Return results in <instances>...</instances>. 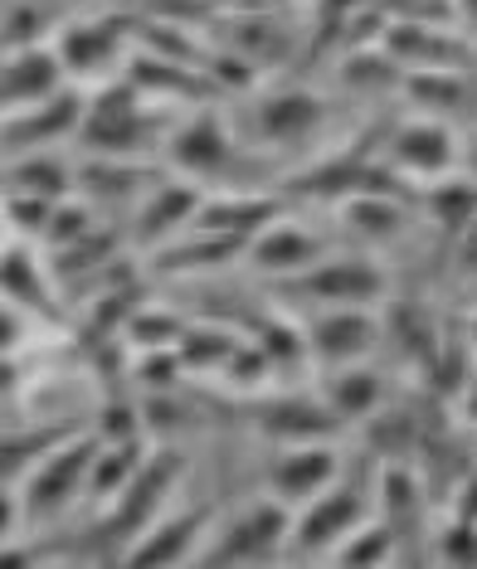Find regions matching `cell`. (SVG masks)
<instances>
[{
    "mask_svg": "<svg viewBox=\"0 0 477 569\" xmlns=\"http://www.w3.org/2000/svg\"><path fill=\"white\" fill-rule=\"evenodd\" d=\"M341 477V452L327 438H307V443H278L274 462H268L264 482L288 511H298L302 501H312L317 491H327Z\"/></svg>",
    "mask_w": 477,
    "mask_h": 569,
    "instance_id": "cell-10",
    "label": "cell"
},
{
    "mask_svg": "<svg viewBox=\"0 0 477 569\" xmlns=\"http://www.w3.org/2000/svg\"><path fill=\"white\" fill-rule=\"evenodd\" d=\"M166 161H171L176 176L196 180V186H249L244 180V147L229 137V127L215 118V112H200V118H186L176 122L161 141Z\"/></svg>",
    "mask_w": 477,
    "mask_h": 569,
    "instance_id": "cell-4",
    "label": "cell"
},
{
    "mask_svg": "<svg viewBox=\"0 0 477 569\" xmlns=\"http://www.w3.org/2000/svg\"><path fill=\"white\" fill-rule=\"evenodd\" d=\"M380 44L395 54L399 69H463L468 63V44L448 24L395 20V24H385Z\"/></svg>",
    "mask_w": 477,
    "mask_h": 569,
    "instance_id": "cell-20",
    "label": "cell"
},
{
    "mask_svg": "<svg viewBox=\"0 0 477 569\" xmlns=\"http://www.w3.org/2000/svg\"><path fill=\"white\" fill-rule=\"evenodd\" d=\"M327 560H337V565H390V560H399L395 530L385 526V516H366V521H356L351 530H346L341 546L331 550Z\"/></svg>",
    "mask_w": 477,
    "mask_h": 569,
    "instance_id": "cell-29",
    "label": "cell"
},
{
    "mask_svg": "<svg viewBox=\"0 0 477 569\" xmlns=\"http://www.w3.org/2000/svg\"><path fill=\"white\" fill-rule=\"evenodd\" d=\"M210 516H215L210 507L157 516L141 536L127 540V550L118 560L122 565H186V560H196V550L205 546V530H210Z\"/></svg>",
    "mask_w": 477,
    "mask_h": 569,
    "instance_id": "cell-17",
    "label": "cell"
},
{
    "mask_svg": "<svg viewBox=\"0 0 477 569\" xmlns=\"http://www.w3.org/2000/svg\"><path fill=\"white\" fill-rule=\"evenodd\" d=\"M98 438L73 429L69 438H59L54 448L20 477V516L30 526H49L59 516H69L88 497V468H93Z\"/></svg>",
    "mask_w": 477,
    "mask_h": 569,
    "instance_id": "cell-2",
    "label": "cell"
},
{
    "mask_svg": "<svg viewBox=\"0 0 477 569\" xmlns=\"http://www.w3.org/2000/svg\"><path fill=\"white\" fill-rule=\"evenodd\" d=\"M20 526H24V516H20V497L10 491V482H0V546H10Z\"/></svg>",
    "mask_w": 477,
    "mask_h": 569,
    "instance_id": "cell-37",
    "label": "cell"
},
{
    "mask_svg": "<svg viewBox=\"0 0 477 569\" xmlns=\"http://www.w3.org/2000/svg\"><path fill=\"white\" fill-rule=\"evenodd\" d=\"M200 196L205 186H196V180L186 176H171L161 180V186H147V196H141V210L132 219V239L137 243H161L176 239L180 229H190V219H196L200 210Z\"/></svg>",
    "mask_w": 477,
    "mask_h": 569,
    "instance_id": "cell-19",
    "label": "cell"
},
{
    "mask_svg": "<svg viewBox=\"0 0 477 569\" xmlns=\"http://www.w3.org/2000/svg\"><path fill=\"white\" fill-rule=\"evenodd\" d=\"M321 405L337 413L341 423L370 419V413L385 405V375L370 370L366 360H351V366H327V380H321Z\"/></svg>",
    "mask_w": 477,
    "mask_h": 569,
    "instance_id": "cell-23",
    "label": "cell"
},
{
    "mask_svg": "<svg viewBox=\"0 0 477 569\" xmlns=\"http://www.w3.org/2000/svg\"><path fill=\"white\" fill-rule=\"evenodd\" d=\"M137 24L127 16H93V20H69L54 34V54L73 83H108L127 63Z\"/></svg>",
    "mask_w": 477,
    "mask_h": 569,
    "instance_id": "cell-7",
    "label": "cell"
},
{
    "mask_svg": "<svg viewBox=\"0 0 477 569\" xmlns=\"http://www.w3.org/2000/svg\"><path fill=\"white\" fill-rule=\"evenodd\" d=\"M254 346L264 351V360H268V370H274V375L307 366V336H302L298 321L268 317V321H264V331H259V341H254Z\"/></svg>",
    "mask_w": 477,
    "mask_h": 569,
    "instance_id": "cell-32",
    "label": "cell"
},
{
    "mask_svg": "<svg viewBox=\"0 0 477 569\" xmlns=\"http://www.w3.org/2000/svg\"><path fill=\"white\" fill-rule=\"evenodd\" d=\"M341 419L321 405V395H274L259 405V433L274 443H307V438H331Z\"/></svg>",
    "mask_w": 477,
    "mask_h": 569,
    "instance_id": "cell-21",
    "label": "cell"
},
{
    "mask_svg": "<svg viewBox=\"0 0 477 569\" xmlns=\"http://www.w3.org/2000/svg\"><path fill=\"white\" fill-rule=\"evenodd\" d=\"M454 263H458V273H463V278H473V282H477V214L454 234Z\"/></svg>",
    "mask_w": 477,
    "mask_h": 569,
    "instance_id": "cell-36",
    "label": "cell"
},
{
    "mask_svg": "<svg viewBox=\"0 0 477 569\" xmlns=\"http://www.w3.org/2000/svg\"><path fill=\"white\" fill-rule=\"evenodd\" d=\"M448 6H454V20L468 24V30L477 34V0H448Z\"/></svg>",
    "mask_w": 477,
    "mask_h": 569,
    "instance_id": "cell-39",
    "label": "cell"
},
{
    "mask_svg": "<svg viewBox=\"0 0 477 569\" xmlns=\"http://www.w3.org/2000/svg\"><path fill=\"white\" fill-rule=\"evenodd\" d=\"M288 526H292V511L282 501L264 497L254 507H244L229 526L205 530V546L196 550V560L200 565H268L288 546Z\"/></svg>",
    "mask_w": 477,
    "mask_h": 569,
    "instance_id": "cell-5",
    "label": "cell"
},
{
    "mask_svg": "<svg viewBox=\"0 0 477 569\" xmlns=\"http://www.w3.org/2000/svg\"><path fill=\"white\" fill-rule=\"evenodd\" d=\"M321 122H327V102H321V93H312V88H268L249 108L254 141L278 147V151L302 147Z\"/></svg>",
    "mask_w": 477,
    "mask_h": 569,
    "instance_id": "cell-12",
    "label": "cell"
},
{
    "mask_svg": "<svg viewBox=\"0 0 477 569\" xmlns=\"http://www.w3.org/2000/svg\"><path fill=\"white\" fill-rule=\"evenodd\" d=\"M458 166H468V176L477 180V137L468 141V147H463V161H458Z\"/></svg>",
    "mask_w": 477,
    "mask_h": 569,
    "instance_id": "cell-40",
    "label": "cell"
},
{
    "mask_svg": "<svg viewBox=\"0 0 477 569\" xmlns=\"http://www.w3.org/2000/svg\"><path fill=\"white\" fill-rule=\"evenodd\" d=\"M434 555L444 565H477V521L448 516L444 530L434 536Z\"/></svg>",
    "mask_w": 477,
    "mask_h": 569,
    "instance_id": "cell-34",
    "label": "cell"
},
{
    "mask_svg": "<svg viewBox=\"0 0 477 569\" xmlns=\"http://www.w3.org/2000/svg\"><path fill=\"white\" fill-rule=\"evenodd\" d=\"M63 83H69V73H63L54 44L0 49V118H6V112H20V108H34V102H44V98H54Z\"/></svg>",
    "mask_w": 477,
    "mask_h": 569,
    "instance_id": "cell-14",
    "label": "cell"
},
{
    "mask_svg": "<svg viewBox=\"0 0 477 569\" xmlns=\"http://www.w3.org/2000/svg\"><path fill=\"white\" fill-rule=\"evenodd\" d=\"M405 69L395 63V54L385 49L380 40L376 44H356L341 54V83L346 88H370V93H385V88H399Z\"/></svg>",
    "mask_w": 477,
    "mask_h": 569,
    "instance_id": "cell-30",
    "label": "cell"
},
{
    "mask_svg": "<svg viewBox=\"0 0 477 569\" xmlns=\"http://www.w3.org/2000/svg\"><path fill=\"white\" fill-rule=\"evenodd\" d=\"M380 161L390 166L395 176L438 180V176H454L458 171L463 141H458V132L444 118H405L399 127H390Z\"/></svg>",
    "mask_w": 477,
    "mask_h": 569,
    "instance_id": "cell-9",
    "label": "cell"
},
{
    "mask_svg": "<svg viewBox=\"0 0 477 569\" xmlns=\"http://www.w3.org/2000/svg\"><path fill=\"white\" fill-rule=\"evenodd\" d=\"M307 336V360L317 366H351L376 351V307H321V312L302 327Z\"/></svg>",
    "mask_w": 477,
    "mask_h": 569,
    "instance_id": "cell-13",
    "label": "cell"
},
{
    "mask_svg": "<svg viewBox=\"0 0 477 569\" xmlns=\"http://www.w3.org/2000/svg\"><path fill=\"white\" fill-rule=\"evenodd\" d=\"M468 346H473V356H477V317L468 321Z\"/></svg>",
    "mask_w": 477,
    "mask_h": 569,
    "instance_id": "cell-42",
    "label": "cell"
},
{
    "mask_svg": "<svg viewBox=\"0 0 477 569\" xmlns=\"http://www.w3.org/2000/svg\"><path fill=\"white\" fill-rule=\"evenodd\" d=\"M73 423H49V429H20V433H0V482H16L44 458L59 438H69Z\"/></svg>",
    "mask_w": 477,
    "mask_h": 569,
    "instance_id": "cell-28",
    "label": "cell"
},
{
    "mask_svg": "<svg viewBox=\"0 0 477 569\" xmlns=\"http://www.w3.org/2000/svg\"><path fill=\"white\" fill-rule=\"evenodd\" d=\"M6 186L0 190H24V196H44V200H63L79 190V166H69L54 147L44 151H16L0 171Z\"/></svg>",
    "mask_w": 477,
    "mask_h": 569,
    "instance_id": "cell-24",
    "label": "cell"
},
{
    "mask_svg": "<svg viewBox=\"0 0 477 569\" xmlns=\"http://www.w3.org/2000/svg\"><path fill=\"white\" fill-rule=\"evenodd\" d=\"M147 462V438H122V443H98L93 452V468H88V497L102 511L118 491L132 482V472Z\"/></svg>",
    "mask_w": 477,
    "mask_h": 569,
    "instance_id": "cell-26",
    "label": "cell"
},
{
    "mask_svg": "<svg viewBox=\"0 0 477 569\" xmlns=\"http://www.w3.org/2000/svg\"><path fill=\"white\" fill-rule=\"evenodd\" d=\"M331 243L317 234V229H302V224H288V219H274L268 229H259L249 243H244V258L268 278V282H282V278H298L317 258H327Z\"/></svg>",
    "mask_w": 477,
    "mask_h": 569,
    "instance_id": "cell-15",
    "label": "cell"
},
{
    "mask_svg": "<svg viewBox=\"0 0 477 569\" xmlns=\"http://www.w3.org/2000/svg\"><path fill=\"white\" fill-rule=\"evenodd\" d=\"M171 122L157 118L147 108V93L132 79H118L102 93H93L83 102V122H79V141L93 157H112V161H137L147 157L151 147H161Z\"/></svg>",
    "mask_w": 477,
    "mask_h": 569,
    "instance_id": "cell-1",
    "label": "cell"
},
{
    "mask_svg": "<svg viewBox=\"0 0 477 569\" xmlns=\"http://www.w3.org/2000/svg\"><path fill=\"white\" fill-rule=\"evenodd\" d=\"M229 30H235V49H229V54H239L249 69H274V63L292 59V49H298V34L274 16V6L235 10Z\"/></svg>",
    "mask_w": 477,
    "mask_h": 569,
    "instance_id": "cell-22",
    "label": "cell"
},
{
    "mask_svg": "<svg viewBox=\"0 0 477 569\" xmlns=\"http://www.w3.org/2000/svg\"><path fill=\"white\" fill-rule=\"evenodd\" d=\"M341 219L351 224V234L366 243H390L405 234L409 224V196H390V190H360V196L341 200Z\"/></svg>",
    "mask_w": 477,
    "mask_h": 569,
    "instance_id": "cell-25",
    "label": "cell"
},
{
    "mask_svg": "<svg viewBox=\"0 0 477 569\" xmlns=\"http://www.w3.org/2000/svg\"><path fill=\"white\" fill-rule=\"evenodd\" d=\"M288 210V200L278 196H264V190H249V186H229V190H205L200 196V210L190 224L196 229H210V234H235L249 243L259 229H268L274 219H282Z\"/></svg>",
    "mask_w": 477,
    "mask_h": 569,
    "instance_id": "cell-16",
    "label": "cell"
},
{
    "mask_svg": "<svg viewBox=\"0 0 477 569\" xmlns=\"http://www.w3.org/2000/svg\"><path fill=\"white\" fill-rule=\"evenodd\" d=\"M200 6H205V10H229L235 0H200Z\"/></svg>",
    "mask_w": 477,
    "mask_h": 569,
    "instance_id": "cell-41",
    "label": "cell"
},
{
    "mask_svg": "<svg viewBox=\"0 0 477 569\" xmlns=\"http://www.w3.org/2000/svg\"><path fill=\"white\" fill-rule=\"evenodd\" d=\"M6 234H10V224H6V210H0V243H6Z\"/></svg>",
    "mask_w": 477,
    "mask_h": 569,
    "instance_id": "cell-43",
    "label": "cell"
},
{
    "mask_svg": "<svg viewBox=\"0 0 477 569\" xmlns=\"http://www.w3.org/2000/svg\"><path fill=\"white\" fill-rule=\"evenodd\" d=\"M370 516V497L360 482H331L327 491H317L312 501H302L292 511V526H288V550L292 560H317V555H331L341 546V536L351 530L356 521Z\"/></svg>",
    "mask_w": 477,
    "mask_h": 569,
    "instance_id": "cell-6",
    "label": "cell"
},
{
    "mask_svg": "<svg viewBox=\"0 0 477 569\" xmlns=\"http://www.w3.org/2000/svg\"><path fill=\"white\" fill-rule=\"evenodd\" d=\"M454 516H463V521H477V462H473V468H463L458 487H454Z\"/></svg>",
    "mask_w": 477,
    "mask_h": 569,
    "instance_id": "cell-38",
    "label": "cell"
},
{
    "mask_svg": "<svg viewBox=\"0 0 477 569\" xmlns=\"http://www.w3.org/2000/svg\"><path fill=\"white\" fill-rule=\"evenodd\" d=\"M0 297L20 312L34 317H59L54 307V273L44 268V258L34 253L30 239H6L0 243Z\"/></svg>",
    "mask_w": 477,
    "mask_h": 569,
    "instance_id": "cell-18",
    "label": "cell"
},
{
    "mask_svg": "<svg viewBox=\"0 0 477 569\" xmlns=\"http://www.w3.org/2000/svg\"><path fill=\"white\" fill-rule=\"evenodd\" d=\"M83 102L88 98L79 88L63 83L54 98L34 102V108H20V112H6V118H0V151L16 157V151H44V147H59V141L79 137Z\"/></svg>",
    "mask_w": 477,
    "mask_h": 569,
    "instance_id": "cell-11",
    "label": "cell"
},
{
    "mask_svg": "<svg viewBox=\"0 0 477 569\" xmlns=\"http://www.w3.org/2000/svg\"><path fill=\"white\" fill-rule=\"evenodd\" d=\"M370 6H376V0H317V24H321V34H327V30H346V24H356Z\"/></svg>",
    "mask_w": 477,
    "mask_h": 569,
    "instance_id": "cell-35",
    "label": "cell"
},
{
    "mask_svg": "<svg viewBox=\"0 0 477 569\" xmlns=\"http://www.w3.org/2000/svg\"><path fill=\"white\" fill-rule=\"evenodd\" d=\"M180 472H186V462H180L176 448H151L147 462L132 472V482H127L118 497L108 501V507H102V530H108V536H118V540L141 536V530L161 516L171 487L180 482Z\"/></svg>",
    "mask_w": 477,
    "mask_h": 569,
    "instance_id": "cell-8",
    "label": "cell"
},
{
    "mask_svg": "<svg viewBox=\"0 0 477 569\" xmlns=\"http://www.w3.org/2000/svg\"><path fill=\"white\" fill-rule=\"evenodd\" d=\"M274 292L288 302H312L317 312L321 307H376L390 292V278L366 253H327L307 273L274 282Z\"/></svg>",
    "mask_w": 477,
    "mask_h": 569,
    "instance_id": "cell-3",
    "label": "cell"
},
{
    "mask_svg": "<svg viewBox=\"0 0 477 569\" xmlns=\"http://www.w3.org/2000/svg\"><path fill=\"white\" fill-rule=\"evenodd\" d=\"M239 351V336L219 331V327H186L176 341V356H180V370H200V375H219L225 370V360Z\"/></svg>",
    "mask_w": 477,
    "mask_h": 569,
    "instance_id": "cell-31",
    "label": "cell"
},
{
    "mask_svg": "<svg viewBox=\"0 0 477 569\" xmlns=\"http://www.w3.org/2000/svg\"><path fill=\"white\" fill-rule=\"evenodd\" d=\"M186 327H190V321L180 312H166V307H147V302H141L137 312L127 317L122 336L137 346V351H151V346H176Z\"/></svg>",
    "mask_w": 477,
    "mask_h": 569,
    "instance_id": "cell-33",
    "label": "cell"
},
{
    "mask_svg": "<svg viewBox=\"0 0 477 569\" xmlns=\"http://www.w3.org/2000/svg\"><path fill=\"white\" fill-rule=\"evenodd\" d=\"M419 204L434 214V224L444 229L448 239H454L458 229L477 214V180H473V176H463V180H458V176H438V180H429V186H424Z\"/></svg>",
    "mask_w": 477,
    "mask_h": 569,
    "instance_id": "cell-27",
    "label": "cell"
}]
</instances>
